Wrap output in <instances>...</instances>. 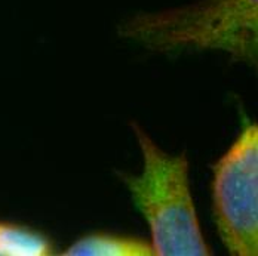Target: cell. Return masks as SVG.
Instances as JSON below:
<instances>
[{"label": "cell", "instance_id": "cell-4", "mask_svg": "<svg viewBox=\"0 0 258 256\" xmlns=\"http://www.w3.org/2000/svg\"><path fill=\"white\" fill-rule=\"evenodd\" d=\"M61 255L64 256H153L150 241L143 237L92 232L79 237Z\"/></svg>", "mask_w": 258, "mask_h": 256}, {"label": "cell", "instance_id": "cell-1", "mask_svg": "<svg viewBox=\"0 0 258 256\" xmlns=\"http://www.w3.org/2000/svg\"><path fill=\"white\" fill-rule=\"evenodd\" d=\"M119 36L153 52L218 51L257 67L258 0H199L140 12L119 26Z\"/></svg>", "mask_w": 258, "mask_h": 256}, {"label": "cell", "instance_id": "cell-3", "mask_svg": "<svg viewBox=\"0 0 258 256\" xmlns=\"http://www.w3.org/2000/svg\"><path fill=\"white\" fill-rule=\"evenodd\" d=\"M212 218L233 256L258 255V125L242 113L236 139L212 164Z\"/></svg>", "mask_w": 258, "mask_h": 256}, {"label": "cell", "instance_id": "cell-5", "mask_svg": "<svg viewBox=\"0 0 258 256\" xmlns=\"http://www.w3.org/2000/svg\"><path fill=\"white\" fill-rule=\"evenodd\" d=\"M53 253V241L45 232L0 221V256H51Z\"/></svg>", "mask_w": 258, "mask_h": 256}, {"label": "cell", "instance_id": "cell-2", "mask_svg": "<svg viewBox=\"0 0 258 256\" xmlns=\"http://www.w3.org/2000/svg\"><path fill=\"white\" fill-rule=\"evenodd\" d=\"M129 126L143 154V172L116 174L149 225L155 255L211 256L214 252L205 240L195 207L185 153H165L137 122H131Z\"/></svg>", "mask_w": 258, "mask_h": 256}]
</instances>
